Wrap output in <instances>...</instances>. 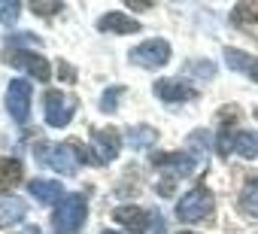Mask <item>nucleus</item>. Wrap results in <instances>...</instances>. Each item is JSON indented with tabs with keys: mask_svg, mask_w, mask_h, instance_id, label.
Masks as SVG:
<instances>
[{
	"mask_svg": "<svg viewBox=\"0 0 258 234\" xmlns=\"http://www.w3.org/2000/svg\"><path fill=\"white\" fill-rule=\"evenodd\" d=\"M37 161L49 164L52 170H58L64 177H73L82 167L85 155H82L79 143H40L37 146Z\"/></svg>",
	"mask_w": 258,
	"mask_h": 234,
	"instance_id": "nucleus-1",
	"label": "nucleus"
},
{
	"mask_svg": "<svg viewBox=\"0 0 258 234\" xmlns=\"http://www.w3.org/2000/svg\"><path fill=\"white\" fill-rule=\"evenodd\" d=\"M88 216V201L85 195H64L52 213V228L55 234H79Z\"/></svg>",
	"mask_w": 258,
	"mask_h": 234,
	"instance_id": "nucleus-2",
	"label": "nucleus"
},
{
	"mask_svg": "<svg viewBox=\"0 0 258 234\" xmlns=\"http://www.w3.org/2000/svg\"><path fill=\"white\" fill-rule=\"evenodd\" d=\"M213 207H216L213 192L204 189V186H198V189H191L188 195H182V201L176 204V216H179L182 222H201V219H207V216L213 213Z\"/></svg>",
	"mask_w": 258,
	"mask_h": 234,
	"instance_id": "nucleus-3",
	"label": "nucleus"
},
{
	"mask_svg": "<svg viewBox=\"0 0 258 234\" xmlns=\"http://www.w3.org/2000/svg\"><path fill=\"white\" fill-rule=\"evenodd\" d=\"M167 61H170V43L167 40H146V43L131 49V64H137V67L155 70V67H164Z\"/></svg>",
	"mask_w": 258,
	"mask_h": 234,
	"instance_id": "nucleus-4",
	"label": "nucleus"
},
{
	"mask_svg": "<svg viewBox=\"0 0 258 234\" xmlns=\"http://www.w3.org/2000/svg\"><path fill=\"white\" fill-rule=\"evenodd\" d=\"M73 112H76V100H73L70 94H64V91H58V88L46 91V122H49L52 128L70 125Z\"/></svg>",
	"mask_w": 258,
	"mask_h": 234,
	"instance_id": "nucleus-5",
	"label": "nucleus"
},
{
	"mask_svg": "<svg viewBox=\"0 0 258 234\" xmlns=\"http://www.w3.org/2000/svg\"><path fill=\"white\" fill-rule=\"evenodd\" d=\"M7 109H10V115L19 125H25L31 119V82L28 79H13L10 82V88H7Z\"/></svg>",
	"mask_w": 258,
	"mask_h": 234,
	"instance_id": "nucleus-6",
	"label": "nucleus"
},
{
	"mask_svg": "<svg viewBox=\"0 0 258 234\" xmlns=\"http://www.w3.org/2000/svg\"><path fill=\"white\" fill-rule=\"evenodd\" d=\"M13 67H19V70H25L31 79H37V82H49L52 79V67H49V61L43 58V55H37V52H25V49H13L10 52V58H7Z\"/></svg>",
	"mask_w": 258,
	"mask_h": 234,
	"instance_id": "nucleus-7",
	"label": "nucleus"
},
{
	"mask_svg": "<svg viewBox=\"0 0 258 234\" xmlns=\"http://www.w3.org/2000/svg\"><path fill=\"white\" fill-rule=\"evenodd\" d=\"M91 146H94V161L97 164H109L118 155L121 146V134L112 128H94L91 131Z\"/></svg>",
	"mask_w": 258,
	"mask_h": 234,
	"instance_id": "nucleus-8",
	"label": "nucleus"
},
{
	"mask_svg": "<svg viewBox=\"0 0 258 234\" xmlns=\"http://www.w3.org/2000/svg\"><path fill=\"white\" fill-rule=\"evenodd\" d=\"M155 94L167 103H182V100H191L198 91L191 85H185L182 79H158L155 82Z\"/></svg>",
	"mask_w": 258,
	"mask_h": 234,
	"instance_id": "nucleus-9",
	"label": "nucleus"
},
{
	"mask_svg": "<svg viewBox=\"0 0 258 234\" xmlns=\"http://www.w3.org/2000/svg\"><path fill=\"white\" fill-rule=\"evenodd\" d=\"M97 31H103V34H137L140 22L131 19V16H124V13H106L97 22Z\"/></svg>",
	"mask_w": 258,
	"mask_h": 234,
	"instance_id": "nucleus-10",
	"label": "nucleus"
},
{
	"mask_svg": "<svg viewBox=\"0 0 258 234\" xmlns=\"http://www.w3.org/2000/svg\"><path fill=\"white\" fill-rule=\"evenodd\" d=\"M152 161H155L158 167H167L173 177H188V173L195 170V164H198L191 152H170V155H155Z\"/></svg>",
	"mask_w": 258,
	"mask_h": 234,
	"instance_id": "nucleus-11",
	"label": "nucleus"
},
{
	"mask_svg": "<svg viewBox=\"0 0 258 234\" xmlns=\"http://www.w3.org/2000/svg\"><path fill=\"white\" fill-rule=\"evenodd\" d=\"M112 219L121 222L131 234H146V228H149V216H146V210H140V207H118V210L112 213Z\"/></svg>",
	"mask_w": 258,
	"mask_h": 234,
	"instance_id": "nucleus-12",
	"label": "nucleus"
},
{
	"mask_svg": "<svg viewBox=\"0 0 258 234\" xmlns=\"http://www.w3.org/2000/svg\"><path fill=\"white\" fill-rule=\"evenodd\" d=\"M28 192H31L37 201L52 204V207H58V201L64 198V189H61V183H55V180H31V183H28Z\"/></svg>",
	"mask_w": 258,
	"mask_h": 234,
	"instance_id": "nucleus-13",
	"label": "nucleus"
},
{
	"mask_svg": "<svg viewBox=\"0 0 258 234\" xmlns=\"http://www.w3.org/2000/svg\"><path fill=\"white\" fill-rule=\"evenodd\" d=\"M25 216H28L25 201H19V198H0V228H13Z\"/></svg>",
	"mask_w": 258,
	"mask_h": 234,
	"instance_id": "nucleus-14",
	"label": "nucleus"
},
{
	"mask_svg": "<svg viewBox=\"0 0 258 234\" xmlns=\"http://www.w3.org/2000/svg\"><path fill=\"white\" fill-rule=\"evenodd\" d=\"M225 64L231 67V70H240V73H249L255 82H258V58H252V55H246V52H240V49H225Z\"/></svg>",
	"mask_w": 258,
	"mask_h": 234,
	"instance_id": "nucleus-15",
	"label": "nucleus"
},
{
	"mask_svg": "<svg viewBox=\"0 0 258 234\" xmlns=\"http://www.w3.org/2000/svg\"><path fill=\"white\" fill-rule=\"evenodd\" d=\"M25 177V167L19 158H0V192H10L22 183Z\"/></svg>",
	"mask_w": 258,
	"mask_h": 234,
	"instance_id": "nucleus-16",
	"label": "nucleus"
},
{
	"mask_svg": "<svg viewBox=\"0 0 258 234\" xmlns=\"http://www.w3.org/2000/svg\"><path fill=\"white\" fill-rule=\"evenodd\" d=\"M155 140H158V131H155V128H143V125L127 128V134H124V143L131 146V149H146V146H152Z\"/></svg>",
	"mask_w": 258,
	"mask_h": 234,
	"instance_id": "nucleus-17",
	"label": "nucleus"
},
{
	"mask_svg": "<svg viewBox=\"0 0 258 234\" xmlns=\"http://www.w3.org/2000/svg\"><path fill=\"white\" fill-rule=\"evenodd\" d=\"M22 7L25 4H19V0H0V25L13 28L19 22V16H22Z\"/></svg>",
	"mask_w": 258,
	"mask_h": 234,
	"instance_id": "nucleus-18",
	"label": "nucleus"
},
{
	"mask_svg": "<svg viewBox=\"0 0 258 234\" xmlns=\"http://www.w3.org/2000/svg\"><path fill=\"white\" fill-rule=\"evenodd\" d=\"M240 207H243L249 216H258V180H249V186H246L243 195H240Z\"/></svg>",
	"mask_w": 258,
	"mask_h": 234,
	"instance_id": "nucleus-19",
	"label": "nucleus"
},
{
	"mask_svg": "<svg viewBox=\"0 0 258 234\" xmlns=\"http://www.w3.org/2000/svg\"><path fill=\"white\" fill-rule=\"evenodd\" d=\"M121 94H124V88H121V85L106 88V91H103V97H100V112H115V106H118Z\"/></svg>",
	"mask_w": 258,
	"mask_h": 234,
	"instance_id": "nucleus-20",
	"label": "nucleus"
},
{
	"mask_svg": "<svg viewBox=\"0 0 258 234\" xmlns=\"http://www.w3.org/2000/svg\"><path fill=\"white\" fill-rule=\"evenodd\" d=\"M234 22H258V4H237Z\"/></svg>",
	"mask_w": 258,
	"mask_h": 234,
	"instance_id": "nucleus-21",
	"label": "nucleus"
},
{
	"mask_svg": "<svg viewBox=\"0 0 258 234\" xmlns=\"http://www.w3.org/2000/svg\"><path fill=\"white\" fill-rule=\"evenodd\" d=\"M64 4H31V10L37 13V16H52V13H58Z\"/></svg>",
	"mask_w": 258,
	"mask_h": 234,
	"instance_id": "nucleus-22",
	"label": "nucleus"
},
{
	"mask_svg": "<svg viewBox=\"0 0 258 234\" xmlns=\"http://www.w3.org/2000/svg\"><path fill=\"white\" fill-rule=\"evenodd\" d=\"M58 73H61L64 82H73V76H76V70H70V64H64V61L58 64Z\"/></svg>",
	"mask_w": 258,
	"mask_h": 234,
	"instance_id": "nucleus-23",
	"label": "nucleus"
},
{
	"mask_svg": "<svg viewBox=\"0 0 258 234\" xmlns=\"http://www.w3.org/2000/svg\"><path fill=\"white\" fill-rule=\"evenodd\" d=\"M127 7H134V10H146V7H152V4H140V0H127Z\"/></svg>",
	"mask_w": 258,
	"mask_h": 234,
	"instance_id": "nucleus-24",
	"label": "nucleus"
},
{
	"mask_svg": "<svg viewBox=\"0 0 258 234\" xmlns=\"http://www.w3.org/2000/svg\"><path fill=\"white\" fill-rule=\"evenodd\" d=\"M103 234H118V231H103Z\"/></svg>",
	"mask_w": 258,
	"mask_h": 234,
	"instance_id": "nucleus-25",
	"label": "nucleus"
},
{
	"mask_svg": "<svg viewBox=\"0 0 258 234\" xmlns=\"http://www.w3.org/2000/svg\"><path fill=\"white\" fill-rule=\"evenodd\" d=\"M179 234H195V231H179Z\"/></svg>",
	"mask_w": 258,
	"mask_h": 234,
	"instance_id": "nucleus-26",
	"label": "nucleus"
},
{
	"mask_svg": "<svg viewBox=\"0 0 258 234\" xmlns=\"http://www.w3.org/2000/svg\"><path fill=\"white\" fill-rule=\"evenodd\" d=\"M255 119H258V109H255Z\"/></svg>",
	"mask_w": 258,
	"mask_h": 234,
	"instance_id": "nucleus-27",
	"label": "nucleus"
}]
</instances>
